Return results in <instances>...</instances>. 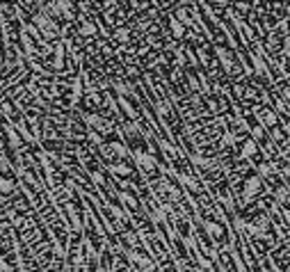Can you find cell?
I'll use <instances>...</instances> for the list:
<instances>
[]
</instances>
